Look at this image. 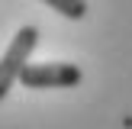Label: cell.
<instances>
[{"mask_svg": "<svg viewBox=\"0 0 132 129\" xmlns=\"http://www.w3.org/2000/svg\"><path fill=\"white\" fill-rule=\"evenodd\" d=\"M39 45V29L36 26H23V29L13 36V42L6 45L3 58H0V100L10 94V87L19 81L23 68L29 64V55L32 49Z\"/></svg>", "mask_w": 132, "mask_h": 129, "instance_id": "1", "label": "cell"}, {"mask_svg": "<svg viewBox=\"0 0 132 129\" xmlns=\"http://www.w3.org/2000/svg\"><path fill=\"white\" fill-rule=\"evenodd\" d=\"M19 84L29 90H42V87H74L81 84V68L71 61H39V64H26Z\"/></svg>", "mask_w": 132, "mask_h": 129, "instance_id": "2", "label": "cell"}, {"mask_svg": "<svg viewBox=\"0 0 132 129\" xmlns=\"http://www.w3.org/2000/svg\"><path fill=\"white\" fill-rule=\"evenodd\" d=\"M42 3H48L64 19H84L87 16V0H42Z\"/></svg>", "mask_w": 132, "mask_h": 129, "instance_id": "3", "label": "cell"}]
</instances>
